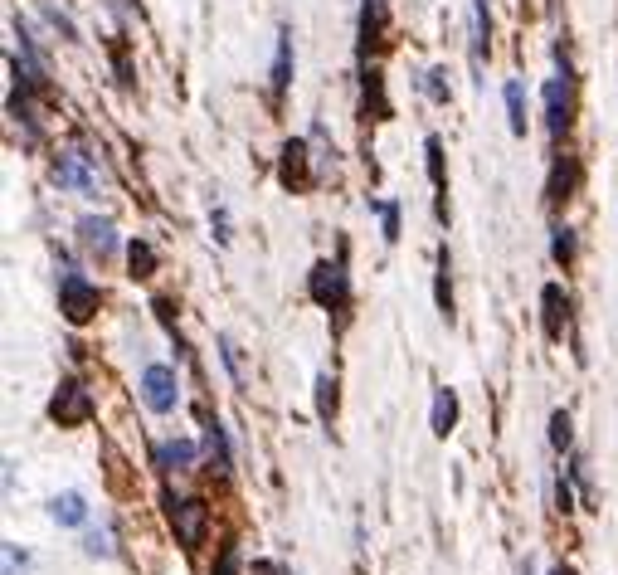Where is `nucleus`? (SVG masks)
Segmentation results:
<instances>
[{"mask_svg":"<svg viewBox=\"0 0 618 575\" xmlns=\"http://www.w3.org/2000/svg\"><path fill=\"white\" fill-rule=\"evenodd\" d=\"M98 303H103V293L83 278V273H73V269H64V278H59V312L69 317L73 327H83L93 312H98Z\"/></svg>","mask_w":618,"mask_h":575,"instance_id":"1","label":"nucleus"},{"mask_svg":"<svg viewBox=\"0 0 618 575\" xmlns=\"http://www.w3.org/2000/svg\"><path fill=\"white\" fill-rule=\"evenodd\" d=\"M142 400L146 410H156V415H171L176 410V400H181V381H176V371L171 366H146L142 371Z\"/></svg>","mask_w":618,"mask_h":575,"instance_id":"2","label":"nucleus"},{"mask_svg":"<svg viewBox=\"0 0 618 575\" xmlns=\"http://www.w3.org/2000/svg\"><path fill=\"white\" fill-rule=\"evenodd\" d=\"M49 420L54 424H88L93 420V395L83 390L78 381H64L59 390H54V400H49Z\"/></svg>","mask_w":618,"mask_h":575,"instance_id":"3","label":"nucleus"},{"mask_svg":"<svg viewBox=\"0 0 618 575\" xmlns=\"http://www.w3.org/2000/svg\"><path fill=\"white\" fill-rule=\"evenodd\" d=\"M171 527H176V537L181 546H200L205 541V527H210V512H205V502L200 498H171Z\"/></svg>","mask_w":618,"mask_h":575,"instance_id":"4","label":"nucleus"},{"mask_svg":"<svg viewBox=\"0 0 618 575\" xmlns=\"http://www.w3.org/2000/svg\"><path fill=\"white\" fill-rule=\"evenodd\" d=\"M49 171H54V181H59L64 191H78V195H93V191H98V171L88 166V156H78V152H59Z\"/></svg>","mask_w":618,"mask_h":575,"instance_id":"5","label":"nucleus"},{"mask_svg":"<svg viewBox=\"0 0 618 575\" xmlns=\"http://www.w3.org/2000/svg\"><path fill=\"white\" fill-rule=\"evenodd\" d=\"M78 249H83L88 259L108 264L112 254H117V230H112V220H103V215H88V220H78Z\"/></svg>","mask_w":618,"mask_h":575,"instance_id":"6","label":"nucleus"},{"mask_svg":"<svg viewBox=\"0 0 618 575\" xmlns=\"http://www.w3.org/2000/svg\"><path fill=\"white\" fill-rule=\"evenodd\" d=\"M570 113H575L570 74H555L546 83V127H550V137H565V132H570Z\"/></svg>","mask_w":618,"mask_h":575,"instance_id":"7","label":"nucleus"},{"mask_svg":"<svg viewBox=\"0 0 618 575\" xmlns=\"http://www.w3.org/2000/svg\"><path fill=\"white\" fill-rule=\"evenodd\" d=\"M312 298L322 307L346 303V269H341V264H317V269H312Z\"/></svg>","mask_w":618,"mask_h":575,"instance_id":"8","label":"nucleus"},{"mask_svg":"<svg viewBox=\"0 0 618 575\" xmlns=\"http://www.w3.org/2000/svg\"><path fill=\"white\" fill-rule=\"evenodd\" d=\"M278 181H283L288 191H307V186H312V171H307V142H288V147H283Z\"/></svg>","mask_w":618,"mask_h":575,"instance_id":"9","label":"nucleus"},{"mask_svg":"<svg viewBox=\"0 0 618 575\" xmlns=\"http://www.w3.org/2000/svg\"><path fill=\"white\" fill-rule=\"evenodd\" d=\"M541 307H546V337H565V322H570V298H565V288H560V283H546Z\"/></svg>","mask_w":618,"mask_h":575,"instance_id":"10","label":"nucleus"},{"mask_svg":"<svg viewBox=\"0 0 618 575\" xmlns=\"http://www.w3.org/2000/svg\"><path fill=\"white\" fill-rule=\"evenodd\" d=\"M375 44H385V0H365L361 5V49L370 54Z\"/></svg>","mask_w":618,"mask_h":575,"instance_id":"11","label":"nucleus"},{"mask_svg":"<svg viewBox=\"0 0 618 575\" xmlns=\"http://www.w3.org/2000/svg\"><path fill=\"white\" fill-rule=\"evenodd\" d=\"M49 512H54L59 527H78V522H88V498L83 493H59L49 502Z\"/></svg>","mask_w":618,"mask_h":575,"instance_id":"12","label":"nucleus"},{"mask_svg":"<svg viewBox=\"0 0 618 575\" xmlns=\"http://www.w3.org/2000/svg\"><path fill=\"white\" fill-rule=\"evenodd\" d=\"M292 83V35H278V59H273V98H283Z\"/></svg>","mask_w":618,"mask_h":575,"instance_id":"13","label":"nucleus"},{"mask_svg":"<svg viewBox=\"0 0 618 575\" xmlns=\"http://www.w3.org/2000/svg\"><path fill=\"white\" fill-rule=\"evenodd\" d=\"M507 122L516 137H526V88H521V78H507Z\"/></svg>","mask_w":618,"mask_h":575,"instance_id":"14","label":"nucleus"},{"mask_svg":"<svg viewBox=\"0 0 618 575\" xmlns=\"http://www.w3.org/2000/svg\"><path fill=\"white\" fill-rule=\"evenodd\" d=\"M156 463L161 468H190L195 463V444L190 439H166V444H156Z\"/></svg>","mask_w":618,"mask_h":575,"instance_id":"15","label":"nucleus"},{"mask_svg":"<svg viewBox=\"0 0 618 575\" xmlns=\"http://www.w3.org/2000/svg\"><path fill=\"white\" fill-rule=\"evenodd\" d=\"M453 424H458V395H453V390H438L434 395V434L438 439H448Z\"/></svg>","mask_w":618,"mask_h":575,"instance_id":"16","label":"nucleus"},{"mask_svg":"<svg viewBox=\"0 0 618 575\" xmlns=\"http://www.w3.org/2000/svg\"><path fill=\"white\" fill-rule=\"evenodd\" d=\"M127 264H132V278H151L156 273V249L146 239H132L127 244Z\"/></svg>","mask_w":618,"mask_h":575,"instance_id":"17","label":"nucleus"},{"mask_svg":"<svg viewBox=\"0 0 618 575\" xmlns=\"http://www.w3.org/2000/svg\"><path fill=\"white\" fill-rule=\"evenodd\" d=\"M487 35H492L487 0H473V64H482V54H487Z\"/></svg>","mask_w":618,"mask_h":575,"instance_id":"18","label":"nucleus"},{"mask_svg":"<svg viewBox=\"0 0 618 575\" xmlns=\"http://www.w3.org/2000/svg\"><path fill=\"white\" fill-rule=\"evenodd\" d=\"M205 449H210V459H215L219 473H229V468H234V459H229V444H224V429H219V424H210V429H205Z\"/></svg>","mask_w":618,"mask_h":575,"instance_id":"19","label":"nucleus"},{"mask_svg":"<svg viewBox=\"0 0 618 575\" xmlns=\"http://www.w3.org/2000/svg\"><path fill=\"white\" fill-rule=\"evenodd\" d=\"M434 298H438V312L453 317V288H448V249H438V283H434Z\"/></svg>","mask_w":618,"mask_h":575,"instance_id":"20","label":"nucleus"},{"mask_svg":"<svg viewBox=\"0 0 618 575\" xmlns=\"http://www.w3.org/2000/svg\"><path fill=\"white\" fill-rule=\"evenodd\" d=\"M424 152H429V181H434L438 205H443V142H438V137H429V142H424ZM443 215H448V205H443Z\"/></svg>","mask_w":618,"mask_h":575,"instance_id":"21","label":"nucleus"},{"mask_svg":"<svg viewBox=\"0 0 618 575\" xmlns=\"http://www.w3.org/2000/svg\"><path fill=\"white\" fill-rule=\"evenodd\" d=\"M550 254H555V264H570V259H575V230H570V225H555Z\"/></svg>","mask_w":618,"mask_h":575,"instance_id":"22","label":"nucleus"},{"mask_svg":"<svg viewBox=\"0 0 618 575\" xmlns=\"http://www.w3.org/2000/svg\"><path fill=\"white\" fill-rule=\"evenodd\" d=\"M317 415L331 424V415H336V381L331 376H317Z\"/></svg>","mask_w":618,"mask_h":575,"instance_id":"23","label":"nucleus"},{"mask_svg":"<svg viewBox=\"0 0 618 575\" xmlns=\"http://www.w3.org/2000/svg\"><path fill=\"white\" fill-rule=\"evenodd\" d=\"M219 356H224V366H229V376L244 385V361H239V346H234V337H219Z\"/></svg>","mask_w":618,"mask_h":575,"instance_id":"24","label":"nucleus"},{"mask_svg":"<svg viewBox=\"0 0 618 575\" xmlns=\"http://www.w3.org/2000/svg\"><path fill=\"white\" fill-rule=\"evenodd\" d=\"M570 439H575V434H570V415L555 410V415H550V444H555V449H570Z\"/></svg>","mask_w":618,"mask_h":575,"instance_id":"25","label":"nucleus"},{"mask_svg":"<svg viewBox=\"0 0 618 575\" xmlns=\"http://www.w3.org/2000/svg\"><path fill=\"white\" fill-rule=\"evenodd\" d=\"M424 93H429L434 103H448V74H443V69H429V78H424Z\"/></svg>","mask_w":618,"mask_h":575,"instance_id":"26","label":"nucleus"},{"mask_svg":"<svg viewBox=\"0 0 618 575\" xmlns=\"http://www.w3.org/2000/svg\"><path fill=\"white\" fill-rule=\"evenodd\" d=\"M380 220H385V239L395 244V239H400V205L385 200V205H380Z\"/></svg>","mask_w":618,"mask_h":575,"instance_id":"27","label":"nucleus"},{"mask_svg":"<svg viewBox=\"0 0 618 575\" xmlns=\"http://www.w3.org/2000/svg\"><path fill=\"white\" fill-rule=\"evenodd\" d=\"M25 566H30V556H25L20 546H5V575H20Z\"/></svg>","mask_w":618,"mask_h":575,"instance_id":"28","label":"nucleus"},{"mask_svg":"<svg viewBox=\"0 0 618 575\" xmlns=\"http://www.w3.org/2000/svg\"><path fill=\"white\" fill-rule=\"evenodd\" d=\"M215 575H239V551H234V546H224V551H219Z\"/></svg>","mask_w":618,"mask_h":575,"instance_id":"29","label":"nucleus"},{"mask_svg":"<svg viewBox=\"0 0 618 575\" xmlns=\"http://www.w3.org/2000/svg\"><path fill=\"white\" fill-rule=\"evenodd\" d=\"M88 556H112L108 532H93V537H88Z\"/></svg>","mask_w":618,"mask_h":575,"instance_id":"30","label":"nucleus"},{"mask_svg":"<svg viewBox=\"0 0 618 575\" xmlns=\"http://www.w3.org/2000/svg\"><path fill=\"white\" fill-rule=\"evenodd\" d=\"M210 225H215L219 244H229V215H224V210H215V215H210Z\"/></svg>","mask_w":618,"mask_h":575,"instance_id":"31","label":"nucleus"},{"mask_svg":"<svg viewBox=\"0 0 618 575\" xmlns=\"http://www.w3.org/2000/svg\"><path fill=\"white\" fill-rule=\"evenodd\" d=\"M249 575H288V571H283L278 561H254V571H249Z\"/></svg>","mask_w":618,"mask_h":575,"instance_id":"32","label":"nucleus"},{"mask_svg":"<svg viewBox=\"0 0 618 575\" xmlns=\"http://www.w3.org/2000/svg\"><path fill=\"white\" fill-rule=\"evenodd\" d=\"M550 575H575V566H555V571Z\"/></svg>","mask_w":618,"mask_h":575,"instance_id":"33","label":"nucleus"}]
</instances>
